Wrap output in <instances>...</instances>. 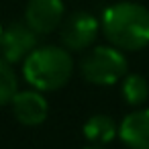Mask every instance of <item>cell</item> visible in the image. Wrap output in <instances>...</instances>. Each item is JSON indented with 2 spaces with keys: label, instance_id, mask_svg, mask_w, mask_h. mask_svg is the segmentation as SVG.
<instances>
[{
  "label": "cell",
  "instance_id": "1",
  "mask_svg": "<svg viewBox=\"0 0 149 149\" xmlns=\"http://www.w3.org/2000/svg\"><path fill=\"white\" fill-rule=\"evenodd\" d=\"M100 31L120 51H141L149 45V8L139 2H114L100 17Z\"/></svg>",
  "mask_w": 149,
  "mask_h": 149
},
{
  "label": "cell",
  "instance_id": "2",
  "mask_svg": "<svg viewBox=\"0 0 149 149\" xmlns=\"http://www.w3.org/2000/svg\"><path fill=\"white\" fill-rule=\"evenodd\" d=\"M74 57L63 45H37L23 59V78L25 82L45 92H55L63 88L74 76Z\"/></svg>",
  "mask_w": 149,
  "mask_h": 149
},
{
  "label": "cell",
  "instance_id": "3",
  "mask_svg": "<svg viewBox=\"0 0 149 149\" xmlns=\"http://www.w3.org/2000/svg\"><path fill=\"white\" fill-rule=\"evenodd\" d=\"M129 72V61L125 51L114 45H98L90 47L88 53L80 61V74L86 82L94 86H114Z\"/></svg>",
  "mask_w": 149,
  "mask_h": 149
},
{
  "label": "cell",
  "instance_id": "4",
  "mask_svg": "<svg viewBox=\"0 0 149 149\" xmlns=\"http://www.w3.org/2000/svg\"><path fill=\"white\" fill-rule=\"evenodd\" d=\"M100 33V19L92 13L76 10L70 17H63L59 25V39L68 51H86L94 45Z\"/></svg>",
  "mask_w": 149,
  "mask_h": 149
},
{
  "label": "cell",
  "instance_id": "5",
  "mask_svg": "<svg viewBox=\"0 0 149 149\" xmlns=\"http://www.w3.org/2000/svg\"><path fill=\"white\" fill-rule=\"evenodd\" d=\"M39 35L25 23H10L6 29H2V37H0V55L6 61L15 63H23V59L39 45L37 43Z\"/></svg>",
  "mask_w": 149,
  "mask_h": 149
},
{
  "label": "cell",
  "instance_id": "6",
  "mask_svg": "<svg viewBox=\"0 0 149 149\" xmlns=\"http://www.w3.org/2000/svg\"><path fill=\"white\" fill-rule=\"evenodd\" d=\"M63 17V0H29L25 8V23L37 35H49L57 31Z\"/></svg>",
  "mask_w": 149,
  "mask_h": 149
},
{
  "label": "cell",
  "instance_id": "7",
  "mask_svg": "<svg viewBox=\"0 0 149 149\" xmlns=\"http://www.w3.org/2000/svg\"><path fill=\"white\" fill-rule=\"evenodd\" d=\"M13 108L15 118L25 125V127H37L43 125L47 114H49V104L47 98L43 96L41 90L29 88V90H17L13 100L8 102Z\"/></svg>",
  "mask_w": 149,
  "mask_h": 149
},
{
  "label": "cell",
  "instance_id": "8",
  "mask_svg": "<svg viewBox=\"0 0 149 149\" xmlns=\"http://www.w3.org/2000/svg\"><path fill=\"white\" fill-rule=\"evenodd\" d=\"M116 137L129 149H149V108L137 106L129 112L120 120Z\"/></svg>",
  "mask_w": 149,
  "mask_h": 149
},
{
  "label": "cell",
  "instance_id": "9",
  "mask_svg": "<svg viewBox=\"0 0 149 149\" xmlns=\"http://www.w3.org/2000/svg\"><path fill=\"white\" fill-rule=\"evenodd\" d=\"M82 131H84V137H86L92 145H106V143H110V141L116 137L118 125H116V120H114L112 116H108V114H92V116L84 123Z\"/></svg>",
  "mask_w": 149,
  "mask_h": 149
},
{
  "label": "cell",
  "instance_id": "10",
  "mask_svg": "<svg viewBox=\"0 0 149 149\" xmlns=\"http://www.w3.org/2000/svg\"><path fill=\"white\" fill-rule=\"evenodd\" d=\"M120 92L127 104L131 106H143L149 100V80L143 78L141 74H129L120 80Z\"/></svg>",
  "mask_w": 149,
  "mask_h": 149
},
{
  "label": "cell",
  "instance_id": "11",
  "mask_svg": "<svg viewBox=\"0 0 149 149\" xmlns=\"http://www.w3.org/2000/svg\"><path fill=\"white\" fill-rule=\"evenodd\" d=\"M19 90V76L13 70V63L0 55V106H4L13 100Z\"/></svg>",
  "mask_w": 149,
  "mask_h": 149
},
{
  "label": "cell",
  "instance_id": "12",
  "mask_svg": "<svg viewBox=\"0 0 149 149\" xmlns=\"http://www.w3.org/2000/svg\"><path fill=\"white\" fill-rule=\"evenodd\" d=\"M84 149H104L102 145H88V147H84Z\"/></svg>",
  "mask_w": 149,
  "mask_h": 149
},
{
  "label": "cell",
  "instance_id": "13",
  "mask_svg": "<svg viewBox=\"0 0 149 149\" xmlns=\"http://www.w3.org/2000/svg\"><path fill=\"white\" fill-rule=\"evenodd\" d=\"M0 37H2V25H0Z\"/></svg>",
  "mask_w": 149,
  "mask_h": 149
}]
</instances>
